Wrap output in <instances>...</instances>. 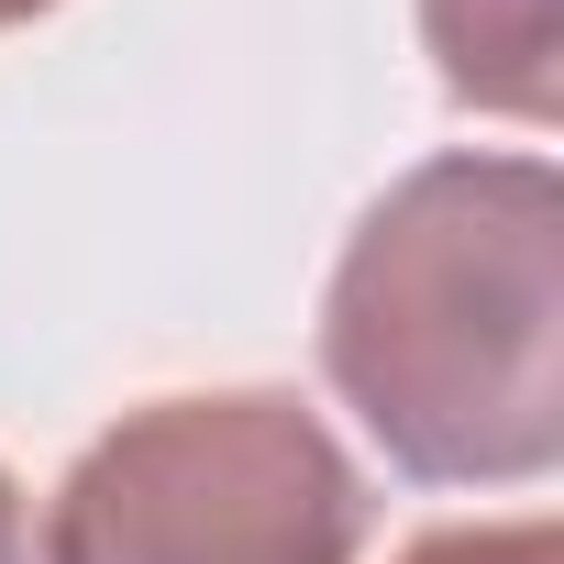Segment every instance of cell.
<instances>
[{
  "instance_id": "6da1fadb",
  "label": "cell",
  "mask_w": 564,
  "mask_h": 564,
  "mask_svg": "<svg viewBox=\"0 0 564 564\" xmlns=\"http://www.w3.org/2000/svg\"><path fill=\"white\" fill-rule=\"evenodd\" d=\"M322 377L410 487H542L564 465V177L421 155L344 232Z\"/></svg>"
},
{
  "instance_id": "7a4b0ae2",
  "label": "cell",
  "mask_w": 564,
  "mask_h": 564,
  "mask_svg": "<svg viewBox=\"0 0 564 564\" xmlns=\"http://www.w3.org/2000/svg\"><path fill=\"white\" fill-rule=\"evenodd\" d=\"M45 564H355L366 476L300 388H177L78 443Z\"/></svg>"
},
{
  "instance_id": "3957f363",
  "label": "cell",
  "mask_w": 564,
  "mask_h": 564,
  "mask_svg": "<svg viewBox=\"0 0 564 564\" xmlns=\"http://www.w3.org/2000/svg\"><path fill=\"white\" fill-rule=\"evenodd\" d=\"M432 78L465 111H498L520 133L553 122V56H564V0H421Z\"/></svg>"
},
{
  "instance_id": "277c9868",
  "label": "cell",
  "mask_w": 564,
  "mask_h": 564,
  "mask_svg": "<svg viewBox=\"0 0 564 564\" xmlns=\"http://www.w3.org/2000/svg\"><path fill=\"white\" fill-rule=\"evenodd\" d=\"M399 564H564V542H553V520H443Z\"/></svg>"
},
{
  "instance_id": "5b68a950",
  "label": "cell",
  "mask_w": 564,
  "mask_h": 564,
  "mask_svg": "<svg viewBox=\"0 0 564 564\" xmlns=\"http://www.w3.org/2000/svg\"><path fill=\"white\" fill-rule=\"evenodd\" d=\"M0 564H45V542H34V498H23L12 465H0Z\"/></svg>"
},
{
  "instance_id": "8992f818",
  "label": "cell",
  "mask_w": 564,
  "mask_h": 564,
  "mask_svg": "<svg viewBox=\"0 0 564 564\" xmlns=\"http://www.w3.org/2000/svg\"><path fill=\"white\" fill-rule=\"evenodd\" d=\"M34 12H56V0H0V34H12V23H34Z\"/></svg>"
}]
</instances>
